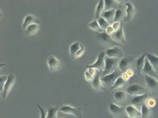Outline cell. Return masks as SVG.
<instances>
[{"mask_svg":"<svg viewBox=\"0 0 158 118\" xmlns=\"http://www.w3.org/2000/svg\"><path fill=\"white\" fill-rule=\"evenodd\" d=\"M40 21L36 16L32 14H28L24 17L22 24L23 28H25L27 26L33 23L39 24Z\"/></svg>","mask_w":158,"mask_h":118,"instance_id":"ffe728a7","label":"cell"},{"mask_svg":"<svg viewBox=\"0 0 158 118\" xmlns=\"http://www.w3.org/2000/svg\"><path fill=\"white\" fill-rule=\"evenodd\" d=\"M125 5L126 6L125 11L126 15L124 22H129L135 17L136 14V10L133 5L130 2H125Z\"/></svg>","mask_w":158,"mask_h":118,"instance_id":"4fadbf2b","label":"cell"},{"mask_svg":"<svg viewBox=\"0 0 158 118\" xmlns=\"http://www.w3.org/2000/svg\"><path fill=\"white\" fill-rule=\"evenodd\" d=\"M105 53L106 56L110 57L116 58L119 59L123 58L124 56L123 51L118 46L108 48L106 50Z\"/></svg>","mask_w":158,"mask_h":118,"instance_id":"8fae6325","label":"cell"},{"mask_svg":"<svg viewBox=\"0 0 158 118\" xmlns=\"http://www.w3.org/2000/svg\"><path fill=\"white\" fill-rule=\"evenodd\" d=\"M146 57L145 54L144 53L138 58L136 61L137 68L139 74H140L142 71L143 70L144 65Z\"/></svg>","mask_w":158,"mask_h":118,"instance_id":"f1b7e54d","label":"cell"},{"mask_svg":"<svg viewBox=\"0 0 158 118\" xmlns=\"http://www.w3.org/2000/svg\"><path fill=\"white\" fill-rule=\"evenodd\" d=\"M96 74L92 81L90 82L93 88L96 91H102L105 88L103 86L100 78L101 72L96 70Z\"/></svg>","mask_w":158,"mask_h":118,"instance_id":"7c38bea8","label":"cell"},{"mask_svg":"<svg viewBox=\"0 0 158 118\" xmlns=\"http://www.w3.org/2000/svg\"><path fill=\"white\" fill-rule=\"evenodd\" d=\"M110 35L115 42L121 45L127 44L124 34L122 23H121L119 29Z\"/></svg>","mask_w":158,"mask_h":118,"instance_id":"30bf717a","label":"cell"},{"mask_svg":"<svg viewBox=\"0 0 158 118\" xmlns=\"http://www.w3.org/2000/svg\"><path fill=\"white\" fill-rule=\"evenodd\" d=\"M97 20L100 27L104 30H106L110 26L107 22L101 16H100Z\"/></svg>","mask_w":158,"mask_h":118,"instance_id":"836d02e7","label":"cell"},{"mask_svg":"<svg viewBox=\"0 0 158 118\" xmlns=\"http://www.w3.org/2000/svg\"><path fill=\"white\" fill-rule=\"evenodd\" d=\"M147 97L148 95L145 92L143 94L134 97L131 99V103L133 105L137 106L141 103Z\"/></svg>","mask_w":158,"mask_h":118,"instance_id":"cb8c5ba5","label":"cell"},{"mask_svg":"<svg viewBox=\"0 0 158 118\" xmlns=\"http://www.w3.org/2000/svg\"><path fill=\"white\" fill-rule=\"evenodd\" d=\"M126 12L120 7L116 10L115 14L114 19V23H122L126 17Z\"/></svg>","mask_w":158,"mask_h":118,"instance_id":"603a6c76","label":"cell"},{"mask_svg":"<svg viewBox=\"0 0 158 118\" xmlns=\"http://www.w3.org/2000/svg\"><path fill=\"white\" fill-rule=\"evenodd\" d=\"M7 77L2 91V97L3 99L6 98L15 81V77L13 74H10Z\"/></svg>","mask_w":158,"mask_h":118,"instance_id":"9c48e42d","label":"cell"},{"mask_svg":"<svg viewBox=\"0 0 158 118\" xmlns=\"http://www.w3.org/2000/svg\"><path fill=\"white\" fill-rule=\"evenodd\" d=\"M127 94L123 91H118L114 93L113 97L116 104L121 106L125 103L127 100Z\"/></svg>","mask_w":158,"mask_h":118,"instance_id":"2e32d148","label":"cell"},{"mask_svg":"<svg viewBox=\"0 0 158 118\" xmlns=\"http://www.w3.org/2000/svg\"><path fill=\"white\" fill-rule=\"evenodd\" d=\"M58 110L65 114L73 115L78 118H82L81 109L80 107L64 105L59 108Z\"/></svg>","mask_w":158,"mask_h":118,"instance_id":"5b68a950","label":"cell"},{"mask_svg":"<svg viewBox=\"0 0 158 118\" xmlns=\"http://www.w3.org/2000/svg\"><path fill=\"white\" fill-rule=\"evenodd\" d=\"M140 107L142 118H148L150 115V111L149 109L143 104L141 105Z\"/></svg>","mask_w":158,"mask_h":118,"instance_id":"d6a6232c","label":"cell"},{"mask_svg":"<svg viewBox=\"0 0 158 118\" xmlns=\"http://www.w3.org/2000/svg\"><path fill=\"white\" fill-rule=\"evenodd\" d=\"M126 82L125 79L120 76L116 79L113 85L110 88V90H114L120 89L124 86Z\"/></svg>","mask_w":158,"mask_h":118,"instance_id":"4316f807","label":"cell"},{"mask_svg":"<svg viewBox=\"0 0 158 118\" xmlns=\"http://www.w3.org/2000/svg\"><path fill=\"white\" fill-rule=\"evenodd\" d=\"M37 105L39 108L40 112V118H46V112L44 109L40 107L38 104H37Z\"/></svg>","mask_w":158,"mask_h":118,"instance_id":"d590c367","label":"cell"},{"mask_svg":"<svg viewBox=\"0 0 158 118\" xmlns=\"http://www.w3.org/2000/svg\"><path fill=\"white\" fill-rule=\"evenodd\" d=\"M111 118H114L112 117Z\"/></svg>","mask_w":158,"mask_h":118,"instance_id":"ab89813d","label":"cell"},{"mask_svg":"<svg viewBox=\"0 0 158 118\" xmlns=\"http://www.w3.org/2000/svg\"><path fill=\"white\" fill-rule=\"evenodd\" d=\"M144 79L148 85L151 89L156 88L158 85V82L154 77L145 74Z\"/></svg>","mask_w":158,"mask_h":118,"instance_id":"83f0119b","label":"cell"},{"mask_svg":"<svg viewBox=\"0 0 158 118\" xmlns=\"http://www.w3.org/2000/svg\"><path fill=\"white\" fill-rule=\"evenodd\" d=\"M132 61V57L128 56L120 59L118 64V69L122 73L128 69Z\"/></svg>","mask_w":158,"mask_h":118,"instance_id":"9a60e30c","label":"cell"},{"mask_svg":"<svg viewBox=\"0 0 158 118\" xmlns=\"http://www.w3.org/2000/svg\"><path fill=\"white\" fill-rule=\"evenodd\" d=\"M95 34L97 39L103 46L110 48L115 46L121 45L115 42L105 30L102 32H95Z\"/></svg>","mask_w":158,"mask_h":118,"instance_id":"6da1fadb","label":"cell"},{"mask_svg":"<svg viewBox=\"0 0 158 118\" xmlns=\"http://www.w3.org/2000/svg\"><path fill=\"white\" fill-rule=\"evenodd\" d=\"M121 23L119 22L114 23L112 25V27L115 32L118 31L120 27Z\"/></svg>","mask_w":158,"mask_h":118,"instance_id":"8d00e7d4","label":"cell"},{"mask_svg":"<svg viewBox=\"0 0 158 118\" xmlns=\"http://www.w3.org/2000/svg\"><path fill=\"white\" fill-rule=\"evenodd\" d=\"M119 60L118 58L110 57L106 55L105 67L101 72V76L111 74L117 70Z\"/></svg>","mask_w":158,"mask_h":118,"instance_id":"7a4b0ae2","label":"cell"},{"mask_svg":"<svg viewBox=\"0 0 158 118\" xmlns=\"http://www.w3.org/2000/svg\"><path fill=\"white\" fill-rule=\"evenodd\" d=\"M104 11L112 9H116L120 7L119 2L116 0H105Z\"/></svg>","mask_w":158,"mask_h":118,"instance_id":"7402d4cb","label":"cell"},{"mask_svg":"<svg viewBox=\"0 0 158 118\" xmlns=\"http://www.w3.org/2000/svg\"><path fill=\"white\" fill-rule=\"evenodd\" d=\"M70 57L72 59H75L81 57L84 53V47L78 41L71 44L69 47Z\"/></svg>","mask_w":158,"mask_h":118,"instance_id":"277c9868","label":"cell"},{"mask_svg":"<svg viewBox=\"0 0 158 118\" xmlns=\"http://www.w3.org/2000/svg\"><path fill=\"white\" fill-rule=\"evenodd\" d=\"M104 0H99L96 6L95 11V19H98L104 11Z\"/></svg>","mask_w":158,"mask_h":118,"instance_id":"484cf974","label":"cell"},{"mask_svg":"<svg viewBox=\"0 0 158 118\" xmlns=\"http://www.w3.org/2000/svg\"><path fill=\"white\" fill-rule=\"evenodd\" d=\"M39 24L33 23L27 26L24 28V32L27 35L29 36L36 35L40 30Z\"/></svg>","mask_w":158,"mask_h":118,"instance_id":"d6986e66","label":"cell"},{"mask_svg":"<svg viewBox=\"0 0 158 118\" xmlns=\"http://www.w3.org/2000/svg\"><path fill=\"white\" fill-rule=\"evenodd\" d=\"M59 108L56 107L50 108L47 112L46 118H57V113Z\"/></svg>","mask_w":158,"mask_h":118,"instance_id":"1f68e13d","label":"cell"},{"mask_svg":"<svg viewBox=\"0 0 158 118\" xmlns=\"http://www.w3.org/2000/svg\"><path fill=\"white\" fill-rule=\"evenodd\" d=\"M105 30L106 32L110 35L115 32L112 27L110 26Z\"/></svg>","mask_w":158,"mask_h":118,"instance_id":"74e56055","label":"cell"},{"mask_svg":"<svg viewBox=\"0 0 158 118\" xmlns=\"http://www.w3.org/2000/svg\"><path fill=\"white\" fill-rule=\"evenodd\" d=\"M47 64L49 70L52 72H56L61 68V64L60 61L55 56L50 55L47 59Z\"/></svg>","mask_w":158,"mask_h":118,"instance_id":"52a82bcc","label":"cell"},{"mask_svg":"<svg viewBox=\"0 0 158 118\" xmlns=\"http://www.w3.org/2000/svg\"><path fill=\"white\" fill-rule=\"evenodd\" d=\"M88 26L95 32L101 33L103 32L104 30L101 28L97 20L95 19L89 23Z\"/></svg>","mask_w":158,"mask_h":118,"instance_id":"4dcf8cb0","label":"cell"},{"mask_svg":"<svg viewBox=\"0 0 158 118\" xmlns=\"http://www.w3.org/2000/svg\"><path fill=\"white\" fill-rule=\"evenodd\" d=\"M108 108L110 113L113 117L122 118L124 116L125 109H123L122 106L115 103L110 104Z\"/></svg>","mask_w":158,"mask_h":118,"instance_id":"8992f818","label":"cell"},{"mask_svg":"<svg viewBox=\"0 0 158 118\" xmlns=\"http://www.w3.org/2000/svg\"><path fill=\"white\" fill-rule=\"evenodd\" d=\"M106 56L105 52L104 51L101 52L96 61L93 64L86 66V68H93L98 70L101 72L104 70L105 66V58Z\"/></svg>","mask_w":158,"mask_h":118,"instance_id":"ba28073f","label":"cell"},{"mask_svg":"<svg viewBox=\"0 0 158 118\" xmlns=\"http://www.w3.org/2000/svg\"><path fill=\"white\" fill-rule=\"evenodd\" d=\"M96 70L93 68H88L85 73V77L87 81L91 82L96 74Z\"/></svg>","mask_w":158,"mask_h":118,"instance_id":"f546056e","label":"cell"},{"mask_svg":"<svg viewBox=\"0 0 158 118\" xmlns=\"http://www.w3.org/2000/svg\"><path fill=\"white\" fill-rule=\"evenodd\" d=\"M157 72H158V70H157Z\"/></svg>","mask_w":158,"mask_h":118,"instance_id":"60d3db41","label":"cell"},{"mask_svg":"<svg viewBox=\"0 0 158 118\" xmlns=\"http://www.w3.org/2000/svg\"><path fill=\"white\" fill-rule=\"evenodd\" d=\"M7 76L4 75L0 76V90L2 91L5 84L7 78Z\"/></svg>","mask_w":158,"mask_h":118,"instance_id":"e575fe53","label":"cell"},{"mask_svg":"<svg viewBox=\"0 0 158 118\" xmlns=\"http://www.w3.org/2000/svg\"><path fill=\"white\" fill-rule=\"evenodd\" d=\"M122 73L120 71L117 69L111 74L101 76L100 79L103 87L105 89L106 88L110 89Z\"/></svg>","mask_w":158,"mask_h":118,"instance_id":"3957f363","label":"cell"},{"mask_svg":"<svg viewBox=\"0 0 158 118\" xmlns=\"http://www.w3.org/2000/svg\"><path fill=\"white\" fill-rule=\"evenodd\" d=\"M122 118H132L130 117L127 116H125L124 115Z\"/></svg>","mask_w":158,"mask_h":118,"instance_id":"f35d334b","label":"cell"},{"mask_svg":"<svg viewBox=\"0 0 158 118\" xmlns=\"http://www.w3.org/2000/svg\"><path fill=\"white\" fill-rule=\"evenodd\" d=\"M125 112L127 116L132 118H136L141 116V113L137 108L133 105H128L125 108Z\"/></svg>","mask_w":158,"mask_h":118,"instance_id":"ac0fdd59","label":"cell"},{"mask_svg":"<svg viewBox=\"0 0 158 118\" xmlns=\"http://www.w3.org/2000/svg\"><path fill=\"white\" fill-rule=\"evenodd\" d=\"M116 9H112L104 11L101 16L110 25L114 23Z\"/></svg>","mask_w":158,"mask_h":118,"instance_id":"44dd1931","label":"cell"},{"mask_svg":"<svg viewBox=\"0 0 158 118\" xmlns=\"http://www.w3.org/2000/svg\"><path fill=\"white\" fill-rule=\"evenodd\" d=\"M145 88L137 84H133L128 86L126 89L127 93L132 95H137L144 94Z\"/></svg>","mask_w":158,"mask_h":118,"instance_id":"5bb4252c","label":"cell"},{"mask_svg":"<svg viewBox=\"0 0 158 118\" xmlns=\"http://www.w3.org/2000/svg\"><path fill=\"white\" fill-rule=\"evenodd\" d=\"M143 70L145 74L148 75L154 78L157 77V75L156 73V71L154 70L146 57L145 60Z\"/></svg>","mask_w":158,"mask_h":118,"instance_id":"e0dca14e","label":"cell"},{"mask_svg":"<svg viewBox=\"0 0 158 118\" xmlns=\"http://www.w3.org/2000/svg\"><path fill=\"white\" fill-rule=\"evenodd\" d=\"M145 54L146 57L149 60L154 70L156 71H157L158 70V57L148 53H146Z\"/></svg>","mask_w":158,"mask_h":118,"instance_id":"d4e9b609","label":"cell"}]
</instances>
